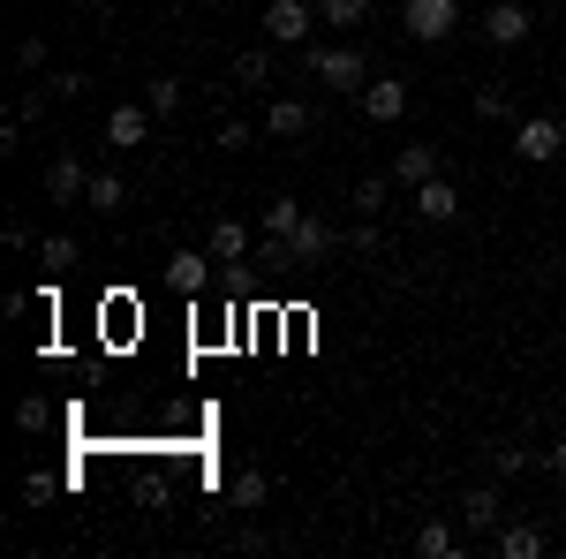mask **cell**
Listing matches in <instances>:
<instances>
[{"label": "cell", "instance_id": "15", "mask_svg": "<svg viewBox=\"0 0 566 559\" xmlns=\"http://www.w3.org/2000/svg\"><path fill=\"white\" fill-rule=\"evenodd\" d=\"M431 174H438L431 144H400V159H392V182H400V189H416V182H431Z\"/></svg>", "mask_w": 566, "mask_h": 559}, {"label": "cell", "instance_id": "24", "mask_svg": "<svg viewBox=\"0 0 566 559\" xmlns=\"http://www.w3.org/2000/svg\"><path fill=\"white\" fill-rule=\"evenodd\" d=\"M317 15L348 31V23H363V15H370V0H317Z\"/></svg>", "mask_w": 566, "mask_h": 559}, {"label": "cell", "instance_id": "19", "mask_svg": "<svg viewBox=\"0 0 566 559\" xmlns=\"http://www.w3.org/2000/svg\"><path fill=\"white\" fill-rule=\"evenodd\" d=\"M76 258H84V250H76V235H45V242H39V265L53 272V280H61V272H76Z\"/></svg>", "mask_w": 566, "mask_h": 559}, {"label": "cell", "instance_id": "3", "mask_svg": "<svg viewBox=\"0 0 566 559\" xmlns=\"http://www.w3.org/2000/svg\"><path fill=\"white\" fill-rule=\"evenodd\" d=\"M310 69H317V84H333V91H363L370 84V61H363L355 45H317Z\"/></svg>", "mask_w": 566, "mask_h": 559}, {"label": "cell", "instance_id": "14", "mask_svg": "<svg viewBox=\"0 0 566 559\" xmlns=\"http://www.w3.org/2000/svg\"><path fill=\"white\" fill-rule=\"evenodd\" d=\"M264 499H272V476L264 469H242L234 484H227V507H234V515H258Z\"/></svg>", "mask_w": 566, "mask_h": 559}, {"label": "cell", "instance_id": "1", "mask_svg": "<svg viewBox=\"0 0 566 559\" xmlns=\"http://www.w3.org/2000/svg\"><path fill=\"white\" fill-rule=\"evenodd\" d=\"M325 15H317V0H264V39L272 45H310Z\"/></svg>", "mask_w": 566, "mask_h": 559}, {"label": "cell", "instance_id": "7", "mask_svg": "<svg viewBox=\"0 0 566 559\" xmlns=\"http://www.w3.org/2000/svg\"><path fill=\"white\" fill-rule=\"evenodd\" d=\"M212 250H175V258H167V288H175V296H205V288H212Z\"/></svg>", "mask_w": 566, "mask_h": 559}, {"label": "cell", "instance_id": "21", "mask_svg": "<svg viewBox=\"0 0 566 559\" xmlns=\"http://www.w3.org/2000/svg\"><path fill=\"white\" fill-rule=\"evenodd\" d=\"M295 227H303V205H295V197H272V205H264V235H280V242H287Z\"/></svg>", "mask_w": 566, "mask_h": 559}, {"label": "cell", "instance_id": "11", "mask_svg": "<svg viewBox=\"0 0 566 559\" xmlns=\"http://www.w3.org/2000/svg\"><path fill=\"white\" fill-rule=\"evenodd\" d=\"M287 250H295V265H325V258H333V227L303 213V227L287 235Z\"/></svg>", "mask_w": 566, "mask_h": 559}, {"label": "cell", "instance_id": "10", "mask_svg": "<svg viewBox=\"0 0 566 559\" xmlns=\"http://www.w3.org/2000/svg\"><path fill=\"white\" fill-rule=\"evenodd\" d=\"M499 515H506L499 484H469V491H461V521H469V529H499Z\"/></svg>", "mask_w": 566, "mask_h": 559}, {"label": "cell", "instance_id": "13", "mask_svg": "<svg viewBox=\"0 0 566 559\" xmlns=\"http://www.w3.org/2000/svg\"><path fill=\"white\" fill-rule=\"evenodd\" d=\"M151 122H159L151 106H114V114H106V144H144Z\"/></svg>", "mask_w": 566, "mask_h": 559}, {"label": "cell", "instance_id": "17", "mask_svg": "<svg viewBox=\"0 0 566 559\" xmlns=\"http://www.w3.org/2000/svg\"><path fill=\"white\" fill-rule=\"evenodd\" d=\"M122 197H129V189H122V174H91V189H84V213L114 219V213H122Z\"/></svg>", "mask_w": 566, "mask_h": 559}, {"label": "cell", "instance_id": "18", "mask_svg": "<svg viewBox=\"0 0 566 559\" xmlns=\"http://www.w3.org/2000/svg\"><path fill=\"white\" fill-rule=\"evenodd\" d=\"M264 130H272V136H303L310 130V106H303V99H272V106H264Z\"/></svg>", "mask_w": 566, "mask_h": 559}, {"label": "cell", "instance_id": "4", "mask_svg": "<svg viewBox=\"0 0 566 559\" xmlns=\"http://www.w3.org/2000/svg\"><path fill=\"white\" fill-rule=\"evenodd\" d=\"M514 152H522L528 167H544V159L566 152V130L552 122V114H528V122H514Z\"/></svg>", "mask_w": 566, "mask_h": 559}, {"label": "cell", "instance_id": "12", "mask_svg": "<svg viewBox=\"0 0 566 559\" xmlns=\"http://www.w3.org/2000/svg\"><path fill=\"white\" fill-rule=\"evenodd\" d=\"M205 250H212L219 265H242V258H250V227H242V219H212Z\"/></svg>", "mask_w": 566, "mask_h": 559}, {"label": "cell", "instance_id": "2", "mask_svg": "<svg viewBox=\"0 0 566 559\" xmlns=\"http://www.w3.org/2000/svg\"><path fill=\"white\" fill-rule=\"evenodd\" d=\"M400 23H408V39L438 45V39H453V31H461V0H408V8H400Z\"/></svg>", "mask_w": 566, "mask_h": 559}, {"label": "cell", "instance_id": "26", "mask_svg": "<svg viewBox=\"0 0 566 559\" xmlns=\"http://www.w3.org/2000/svg\"><path fill=\"white\" fill-rule=\"evenodd\" d=\"M272 76V53H234V84H264Z\"/></svg>", "mask_w": 566, "mask_h": 559}, {"label": "cell", "instance_id": "23", "mask_svg": "<svg viewBox=\"0 0 566 559\" xmlns=\"http://www.w3.org/2000/svg\"><path fill=\"white\" fill-rule=\"evenodd\" d=\"M544 454H528V446H491V469L499 476H522V469H536Z\"/></svg>", "mask_w": 566, "mask_h": 559}, {"label": "cell", "instance_id": "8", "mask_svg": "<svg viewBox=\"0 0 566 559\" xmlns=\"http://www.w3.org/2000/svg\"><path fill=\"white\" fill-rule=\"evenodd\" d=\"M355 99H363V114H370V122H400V114H408V84H400V76H370Z\"/></svg>", "mask_w": 566, "mask_h": 559}, {"label": "cell", "instance_id": "22", "mask_svg": "<svg viewBox=\"0 0 566 559\" xmlns=\"http://www.w3.org/2000/svg\"><path fill=\"white\" fill-rule=\"evenodd\" d=\"M144 106H151L159 122H167V114H181V84H175V76H151V84H144Z\"/></svg>", "mask_w": 566, "mask_h": 559}, {"label": "cell", "instance_id": "27", "mask_svg": "<svg viewBox=\"0 0 566 559\" xmlns=\"http://www.w3.org/2000/svg\"><path fill=\"white\" fill-rule=\"evenodd\" d=\"M15 424H23V431H45V424H53V408H45L39 393H31V401H23V408H15Z\"/></svg>", "mask_w": 566, "mask_h": 559}, {"label": "cell", "instance_id": "9", "mask_svg": "<svg viewBox=\"0 0 566 559\" xmlns=\"http://www.w3.org/2000/svg\"><path fill=\"white\" fill-rule=\"evenodd\" d=\"M84 189H91V174H84L76 152H61V159L45 167V197H53V205H84Z\"/></svg>", "mask_w": 566, "mask_h": 559}, {"label": "cell", "instance_id": "20", "mask_svg": "<svg viewBox=\"0 0 566 559\" xmlns=\"http://www.w3.org/2000/svg\"><path fill=\"white\" fill-rule=\"evenodd\" d=\"M416 552H423V559H453V552H461V537H453L446 521H423V529H416Z\"/></svg>", "mask_w": 566, "mask_h": 559}, {"label": "cell", "instance_id": "6", "mask_svg": "<svg viewBox=\"0 0 566 559\" xmlns=\"http://www.w3.org/2000/svg\"><path fill=\"white\" fill-rule=\"evenodd\" d=\"M408 205H416V219L446 227V219H461V189H453L446 174H431V182H416V189H408Z\"/></svg>", "mask_w": 566, "mask_h": 559}, {"label": "cell", "instance_id": "16", "mask_svg": "<svg viewBox=\"0 0 566 559\" xmlns=\"http://www.w3.org/2000/svg\"><path fill=\"white\" fill-rule=\"evenodd\" d=\"M536 552H544L536 521H499V559H536Z\"/></svg>", "mask_w": 566, "mask_h": 559}, {"label": "cell", "instance_id": "5", "mask_svg": "<svg viewBox=\"0 0 566 559\" xmlns=\"http://www.w3.org/2000/svg\"><path fill=\"white\" fill-rule=\"evenodd\" d=\"M528 31H536L528 23V0H491L483 8V39L491 45H528Z\"/></svg>", "mask_w": 566, "mask_h": 559}, {"label": "cell", "instance_id": "25", "mask_svg": "<svg viewBox=\"0 0 566 559\" xmlns=\"http://www.w3.org/2000/svg\"><path fill=\"white\" fill-rule=\"evenodd\" d=\"M355 213H363V219L386 213V182H378V174H370V182H355Z\"/></svg>", "mask_w": 566, "mask_h": 559}]
</instances>
